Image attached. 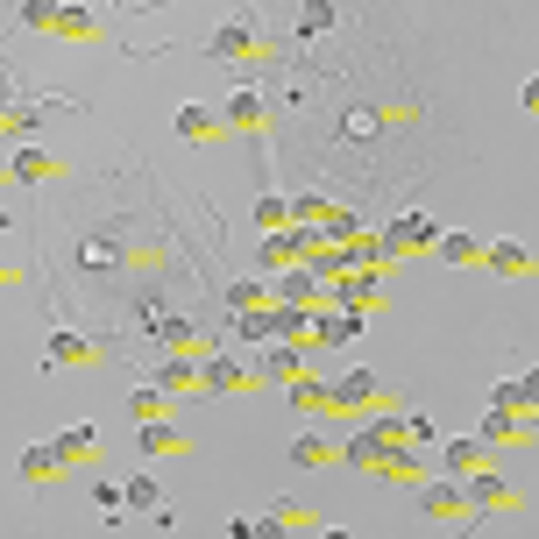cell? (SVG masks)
Listing matches in <instances>:
<instances>
[{
    "label": "cell",
    "mask_w": 539,
    "mask_h": 539,
    "mask_svg": "<svg viewBox=\"0 0 539 539\" xmlns=\"http://www.w3.org/2000/svg\"><path fill=\"white\" fill-rule=\"evenodd\" d=\"M398 121H405V107H369V100H355V107H341L334 135H341L348 149H362V142H376L383 128H398Z\"/></svg>",
    "instance_id": "cell-1"
},
{
    "label": "cell",
    "mask_w": 539,
    "mask_h": 539,
    "mask_svg": "<svg viewBox=\"0 0 539 539\" xmlns=\"http://www.w3.org/2000/svg\"><path fill=\"white\" fill-rule=\"evenodd\" d=\"M398 440H405V419H376V426H369V433H355L341 454L355 461V469H383V454H391Z\"/></svg>",
    "instance_id": "cell-2"
},
{
    "label": "cell",
    "mask_w": 539,
    "mask_h": 539,
    "mask_svg": "<svg viewBox=\"0 0 539 539\" xmlns=\"http://www.w3.org/2000/svg\"><path fill=\"white\" fill-rule=\"evenodd\" d=\"M461 497H469V511H518V490H511V476H490V469H469L461 476Z\"/></svg>",
    "instance_id": "cell-3"
},
{
    "label": "cell",
    "mask_w": 539,
    "mask_h": 539,
    "mask_svg": "<svg viewBox=\"0 0 539 539\" xmlns=\"http://www.w3.org/2000/svg\"><path fill=\"white\" fill-rule=\"evenodd\" d=\"M263 36H256V15H235V22H220L213 36V64H235V57H256Z\"/></svg>",
    "instance_id": "cell-4"
},
{
    "label": "cell",
    "mask_w": 539,
    "mask_h": 539,
    "mask_svg": "<svg viewBox=\"0 0 539 539\" xmlns=\"http://www.w3.org/2000/svg\"><path fill=\"white\" fill-rule=\"evenodd\" d=\"M419 511H426L433 525H454V518H469V497H461V476H447V483H426V490H419Z\"/></svg>",
    "instance_id": "cell-5"
},
{
    "label": "cell",
    "mask_w": 539,
    "mask_h": 539,
    "mask_svg": "<svg viewBox=\"0 0 539 539\" xmlns=\"http://www.w3.org/2000/svg\"><path fill=\"white\" fill-rule=\"evenodd\" d=\"M433 242H440V220H433V213H398L391 235H383V249H391V256H398V249H433Z\"/></svg>",
    "instance_id": "cell-6"
},
{
    "label": "cell",
    "mask_w": 539,
    "mask_h": 539,
    "mask_svg": "<svg viewBox=\"0 0 539 539\" xmlns=\"http://www.w3.org/2000/svg\"><path fill=\"white\" fill-rule=\"evenodd\" d=\"M376 398H391V383H383L376 369H348V376L334 383V412H348V405H376Z\"/></svg>",
    "instance_id": "cell-7"
},
{
    "label": "cell",
    "mask_w": 539,
    "mask_h": 539,
    "mask_svg": "<svg viewBox=\"0 0 539 539\" xmlns=\"http://www.w3.org/2000/svg\"><path fill=\"white\" fill-rule=\"evenodd\" d=\"M57 461H64V454H57V440L22 447V483H29V490H50V483H57Z\"/></svg>",
    "instance_id": "cell-8"
},
{
    "label": "cell",
    "mask_w": 539,
    "mask_h": 539,
    "mask_svg": "<svg viewBox=\"0 0 539 539\" xmlns=\"http://www.w3.org/2000/svg\"><path fill=\"white\" fill-rule=\"evenodd\" d=\"M263 121H270V114H263V93H256V86H235V93H227V121H220V128H249V135H256Z\"/></svg>",
    "instance_id": "cell-9"
},
{
    "label": "cell",
    "mask_w": 539,
    "mask_h": 539,
    "mask_svg": "<svg viewBox=\"0 0 539 539\" xmlns=\"http://www.w3.org/2000/svg\"><path fill=\"white\" fill-rule=\"evenodd\" d=\"M199 383H206V391H256L263 376H256V369H242V362H206V369H199Z\"/></svg>",
    "instance_id": "cell-10"
},
{
    "label": "cell",
    "mask_w": 539,
    "mask_h": 539,
    "mask_svg": "<svg viewBox=\"0 0 539 539\" xmlns=\"http://www.w3.org/2000/svg\"><path fill=\"white\" fill-rule=\"evenodd\" d=\"M178 135H185V142H213V135H220V114H213L206 100H192V107H178Z\"/></svg>",
    "instance_id": "cell-11"
},
{
    "label": "cell",
    "mask_w": 539,
    "mask_h": 539,
    "mask_svg": "<svg viewBox=\"0 0 539 539\" xmlns=\"http://www.w3.org/2000/svg\"><path fill=\"white\" fill-rule=\"evenodd\" d=\"M100 355V341H86L79 327H57L50 334V362H93Z\"/></svg>",
    "instance_id": "cell-12"
},
{
    "label": "cell",
    "mask_w": 539,
    "mask_h": 539,
    "mask_svg": "<svg viewBox=\"0 0 539 539\" xmlns=\"http://www.w3.org/2000/svg\"><path fill=\"white\" fill-rule=\"evenodd\" d=\"M497 447L490 440H447V476H469V469H483Z\"/></svg>",
    "instance_id": "cell-13"
},
{
    "label": "cell",
    "mask_w": 539,
    "mask_h": 539,
    "mask_svg": "<svg viewBox=\"0 0 539 539\" xmlns=\"http://www.w3.org/2000/svg\"><path fill=\"white\" fill-rule=\"evenodd\" d=\"M57 171H64V164H57V157H43V149H22V157L8 164V178H15V185H43V178H57Z\"/></svg>",
    "instance_id": "cell-14"
},
{
    "label": "cell",
    "mask_w": 539,
    "mask_h": 539,
    "mask_svg": "<svg viewBox=\"0 0 539 539\" xmlns=\"http://www.w3.org/2000/svg\"><path fill=\"white\" fill-rule=\"evenodd\" d=\"M490 405H497V412H525V405H532V369H525L518 383L504 376V383H497V391H490Z\"/></svg>",
    "instance_id": "cell-15"
},
{
    "label": "cell",
    "mask_w": 539,
    "mask_h": 539,
    "mask_svg": "<svg viewBox=\"0 0 539 539\" xmlns=\"http://www.w3.org/2000/svg\"><path fill=\"white\" fill-rule=\"evenodd\" d=\"M157 391H199V369H192V362H178V355H164V369H157Z\"/></svg>",
    "instance_id": "cell-16"
},
{
    "label": "cell",
    "mask_w": 539,
    "mask_h": 539,
    "mask_svg": "<svg viewBox=\"0 0 539 539\" xmlns=\"http://www.w3.org/2000/svg\"><path fill=\"white\" fill-rule=\"evenodd\" d=\"M142 454H185V440L164 419H142Z\"/></svg>",
    "instance_id": "cell-17"
},
{
    "label": "cell",
    "mask_w": 539,
    "mask_h": 539,
    "mask_svg": "<svg viewBox=\"0 0 539 539\" xmlns=\"http://www.w3.org/2000/svg\"><path fill=\"white\" fill-rule=\"evenodd\" d=\"M93 447H100V433H93V426H64V433H57V454H64V461H86Z\"/></svg>",
    "instance_id": "cell-18"
},
{
    "label": "cell",
    "mask_w": 539,
    "mask_h": 539,
    "mask_svg": "<svg viewBox=\"0 0 539 539\" xmlns=\"http://www.w3.org/2000/svg\"><path fill=\"white\" fill-rule=\"evenodd\" d=\"M291 405H305V412H334V391H327V383H305V376H291Z\"/></svg>",
    "instance_id": "cell-19"
},
{
    "label": "cell",
    "mask_w": 539,
    "mask_h": 539,
    "mask_svg": "<svg viewBox=\"0 0 539 539\" xmlns=\"http://www.w3.org/2000/svg\"><path fill=\"white\" fill-rule=\"evenodd\" d=\"M291 461H298V469H320V461H334V440H327V433H305V440L291 447Z\"/></svg>",
    "instance_id": "cell-20"
},
{
    "label": "cell",
    "mask_w": 539,
    "mask_h": 539,
    "mask_svg": "<svg viewBox=\"0 0 539 539\" xmlns=\"http://www.w3.org/2000/svg\"><path fill=\"white\" fill-rule=\"evenodd\" d=\"M334 22H341V8H334V0H313V8L298 15V36H327Z\"/></svg>",
    "instance_id": "cell-21"
},
{
    "label": "cell",
    "mask_w": 539,
    "mask_h": 539,
    "mask_svg": "<svg viewBox=\"0 0 539 539\" xmlns=\"http://www.w3.org/2000/svg\"><path fill=\"white\" fill-rule=\"evenodd\" d=\"M50 29H57V36H71V43H86V36H93L100 22H93L86 8H57V22H50Z\"/></svg>",
    "instance_id": "cell-22"
},
{
    "label": "cell",
    "mask_w": 539,
    "mask_h": 539,
    "mask_svg": "<svg viewBox=\"0 0 539 539\" xmlns=\"http://www.w3.org/2000/svg\"><path fill=\"white\" fill-rule=\"evenodd\" d=\"M121 504H135V511H157V504H164V490L149 483V476H128V483H121Z\"/></svg>",
    "instance_id": "cell-23"
},
{
    "label": "cell",
    "mask_w": 539,
    "mask_h": 539,
    "mask_svg": "<svg viewBox=\"0 0 539 539\" xmlns=\"http://www.w3.org/2000/svg\"><path fill=\"white\" fill-rule=\"evenodd\" d=\"M355 327H362V313L348 305V313H334V320L320 327V341H327V348H341V341H355Z\"/></svg>",
    "instance_id": "cell-24"
},
{
    "label": "cell",
    "mask_w": 539,
    "mask_h": 539,
    "mask_svg": "<svg viewBox=\"0 0 539 539\" xmlns=\"http://www.w3.org/2000/svg\"><path fill=\"white\" fill-rule=\"evenodd\" d=\"M483 263L504 270V277H518V270H525V249H518V242H497V249H483Z\"/></svg>",
    "instance_id": "cell-25"
},
{
    "label": "cell",
    "mask_w": 539,
    "mask_h": 539,
    "mask_svg": "<svg viewBox=\"0 0 539 539\" xmlns=\"http://www.w3.org/2000/svg\"><path fill=\"white\" fill-rule=\"evenodd\" d=\"M433 249H440L447 263H476V256H483V249H476V235H440Z\"/></svg>",
    "instance_id": "cell-26"
},
{
    "label": "cell",
    "mask_w": 539,
    "mask_h": 539,
    "mask_svg": "<svg viewBox=\"0 0 539 539\" xmlns=\"http://www.w3.org/2000/svg\"><path fill=\"white\" fill-rule=\"evenodd\" d=\"M284 220H291V199L263 192V199H256V227H284Z\"/></svg>",
    "instance_id": "cell-27"
},
{
    "label": "cell",
    "mask_w": 539,
    "mask_h": 539,
    "mask_svg": "<svg viewBox=\"0 0 539 539\" xmlns=\"http://www.w3.org/2000/svg\"><path fill=\"white\" fill-rule=\"evenodd\" d=\"M263 376H270V383H291V376H298V348H270Z\"/></svg>",
    "instance_id": "cell-28"
},
{
    "label": "cell",
    "mask_w": 539,
    "mask_h": 539,
    "mask_svg": "<svg viewBox=\"0 0 539 539\" xmlns=\"http://www.w3.org/2000/svg\"><path fill=\"white\" fill-rule=\"evenodd\" d=\"M22 22H29V29H50V22H57V0H22Z\"/></svg>",
    "instance_id": "cell-29"
},
{
    "label": "cell",
    "mask_w": 539,
    "mask_h": 539,
    "mask_svg": "<svg viewBox=\"0 0 539 539\" xmlns=\"http://www.w3.org/2000/svg\"><path fill=\"white\" fill-rule=\"evenodd\" d=\"M128 412H135V419H164V391H135Z\"/></svg>",
    "instance_id": "cell-30"
},
{
    "label": "cell",
    "mask_w": 539,
    "mask_h": 539,
    "mask_svg": "<svg viewBox=\"0 0 539 539\" xmlns=\"http://www.w3.org/2000/svg\"><path fill=\"white\" fill-rule=\"evenodd\" d=\"M483 440H490V447H504V440H511V412H497V405H490V419H483Z\"/></svg>",
    "instance_id": "cell-31"
},
{
    "label": "cell",
    "mask_w": 539,
    "mask_h": 539,
    "mask_svg": "<svg viewBox=\"0 0 539 539\" xmlns=\"http://www.w3.org/2000/svg\"><path fill=\"white\" fill-rule=\"evenodd\" d=\"M341 305H355V313H362V305H369V277H341Z\"/></svg>",
    "instance_id": "cell-32"
},
{
    "label": "cell",
    "mask_w": 539,
    "mask_h": 539,
    "mask_svg": "<svg viewBox=\"0 0 539 539\" xmlns=\"http://www.w3.org/2000/svg\"><path fill=\"white\" fill-rule=\"evenodd\" d=\"M277 298H291V305H305V298H313V277H284V284H277Z\"/></svg>",
    "instance_id": "cell-33"
},
{
    "label": "cell",
    "mask_w": 539,
    "mask_h": 539,
    "mask_svg": "<svg viewBox=\"0 0 539 539\" xmlns=\"http://www.w3.org/2000/svg\"><path fill=\"white\" fill-rule=\"evenodd\" d=\"M227 298H235V305H263V298H270V284H227Z\"/></svg>",
    "instance_id": "cell-34"
},
{
    "label": "cell",
    "mask_w": 539,
    "mask_h": 539,
    "mask_svg": "<svg viewBox=\"0 0 539 539\" xmlns=\"http://www.w3.org/2000/svg\"><path fill=\"white\" fill-rule=\"evenodd\" d=\"M291 256H298V242H277V235L263 242V263H291Z\"/></svg>",
    "instance_id": "cell-35"
},
{
    "label": "cell",
    "mask_w": 539,
    "mask_h": 539,
    "mask_svg": "<svg viewBox=\"0 0 539 539\" xmlns=\"http://www.w3.org/2000/svg\"><path fill=\"white\" fill-rule=\"evenodd\" d=\"M0 121H8V114H0Z\"/></svg>",
    "instance_id": "cell-36"
}]
</instances>
